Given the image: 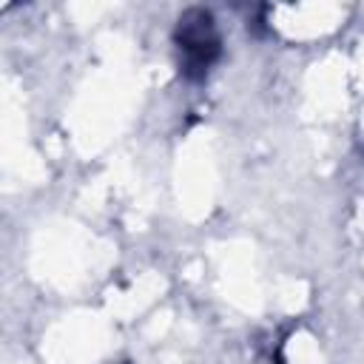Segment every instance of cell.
I'll return each mask as SVG.
<instances>
[{
    "label": "cell",
    "mask_w": 364,
    "mask_h": 364,
    "mask_svg": "<svg viewBox=\"0 0 364 364\" xmlns=\"http://www.w3.org/2000/svg\"><path fill=\"white\" fill-rule=\"evenodd\" d=\"M173 48L179 74L188 82H202L222 57V34L213 14L202 6L185 9L173 26Z\"/></svg>",
    "instance_id": "6da1fadb"
}]
</instances>
